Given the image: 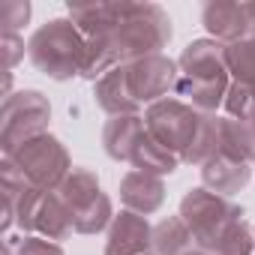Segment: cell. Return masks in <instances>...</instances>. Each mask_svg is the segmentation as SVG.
I'll return each instance as SVG.
<instances>
[{"mask_svg": "<svg viewBox=\"0 0 255 255\" xmlns=\"http://www.w3.org/2000/svg\"><path fill=\"white\" fill-rule=\"evenodd\" d=\"M177 96L186 99L201 114H213L228 93V66H225V45L216 39H195L183 48L177 60Z\"/></svg>", "mask_w": 255, "mask_h": 255, "instance_id": "obj_1", "label": "cell"}, {"mask_svg": "<svg viewBox=\"0 0 255 255\" xmlns=\"http://www.w3.org/2000/svg\"><path fill=\"white\" fill-rule=\"evenodd\" d=\"M84 51H87V39L72 18H54L42 24L27 42L30 63L54 81H69L81 75Z\"/></svg>", "mask_w": 255, "mask_h": 255, "instance_id": "obj_2", "label": "cell"}, {"mask_svg": "<svg viewBox=\"0 0 255 255\" xmlns=\"http://www.w3.org/2000/svg\"><path fill=\"white\" fill-rule=\"evenodd\" d=\"M120 66L159 54L171 42V18L153 3H129L120 24L108 33Z\"/></svg>", "mask_w": 255, "mask_h": 255, "instance_id": "obj_3", "label": "cell"}, {"mask_svg": "<svg viewBox=\"0 0 255 255\" xmlns=\"http://www.w3.org/2000/svg\"><path fill=\"white\" fill-rule=\"evenodd\" d=\"M180 219L186 222L195 249L213 252L219 246V240L228 234V228L243 219V207H237L228 198H222V195L198 186V189H189L183 195V201H180Z\"/></svg>", "mask_w": 255, "mask_h": 255, "instance_id": "obj_4", "label": "cell"}, {"mask_svg": "<svg viewBox=\"0 0 255 255\" xmlns=\"http://www.w3.org/2000/svg\"><path fill=\"white\" fill-rule=\"evenodd\" d=\"M57 195L63 198V204L72 213L75 234H96L108 222H114L111 219V198L99 189V180L90 168L75 165L69 171V177L60 183Z\"/></svg>", "mask_w": 255, "mask_h": 255, "instance_id": "obj_5", "label": "cell"}, {"mask_svg": "<svg viewBox=\"0 0 255 255\" xmlns=\"http://www.w3.org/2000/svg\"><path fill=\"white\" fill-rule=\"evenodd\" d=\"M9 159L18 165V171L24 174V180H27L30 186L45 189V192H57L60 183L69 177V171L75 168V165L69 162L66 147H63L54 135H48V132H42V135L24 141L18 150L9 153Z\"/></svg>", "mask_w": 255, "mask_h": 255, "instance_id": "obj_6", "label": "cell"}, {"mask_svg": "<svg viewBox=\"0 0 255 255\" xmlns=\"http://www.w3.org/2000/svg\"><path fill=\"white\" fill-rule=\"evenodd\" d=\"M48 120H51V105L39 90H21V93L6 96V102H3V129H0L3 156L18 150L24 141L42 135Z\"/></svg>", "mask_w": 255, "mask_h": 255, "instance_id": "obj_7", "label": "cell"}, {"mask_svg": "<svg viewBox=\"0 0 255 255\" xmlns=\"http://www.w3.org/2000/svg\"><path fill=\"white\" fill-rule=\"evenodd\" d=\"M198 123H201V111H195L183 99H159L144 114L147 132L156 141H162L168 150H174L180 159H183V153L189 150V144L198 132Z\"/></svg>", "mask_w": 255, "mask_h": 255, "instance_id": "obj_8", "label": "cell"}, {"mask_svg": "<svg viewBox=\"0 0 255 255\" xmlns=\"http://www.w3.org/2000/svg\"><path fill=\"white\" fill-rule=\"evenodd\" d=\"M126 72H129V87L141 105L168 99V90L177 87V75H180L177 63L168 60L165 54H150V57L132 60V63H126Z\"/></svg>", "mask_w": 255, "mask_h": 255, "instance_id": "obj_9", "label": "cell"}, {"mask_svg": "<svg viewBox=\"0 0 255 255\" xmlns=\"http://www.w3.org/2000/svg\"><path fill=\"white\" fill-rule=\"evenodd\" d=\"M105 255H156L153 252V228L147 225L144 216L123 210L114 216Z\"/></svg>", "mask_w": 255, "mask_h": 255, "instance_id": "obj_10", "label": "cell"}, {"mask_svg": "<svg viewBox=\"0 0 255 255\" xmlns=\"http://www.w3.org/2000/svg\"><path fill=\"white\" fill-rule=\"evenodd\" d=\"M201 21L216 42L234 45L252 33V3H207Z\"/></svg>", "mask_w": 255, "mask_h": 255, "instance_id": "obj_11", "label": "cell"}, {"mask_svg": "<svg viewBox=\"0 0 255 255\" xmlns=\"http://www.w3.org/2000/svg\"><path fill=\"white\" fill-rule=\"evenodd\" d=\"M93 99L111 117H132V114L141 111V102L135 99V93L129 87V72H126V66H114L111 72H105L93 84Z\"/></svg>", "mask_w": 255, "mask_h": 255, "instance_id": "obj_12", "label": "cell"}, {"mask_svg": "<svg viewBox=\"0 0 255 255\" xmlns=\"http://www.w3.org/2000/svg\"><path fill=\"white\" fill-rule=\"evenodd\" d=\"M120 198H123L126 210H132V213H138V216L156 213V210L162 207V201H165L162 177L132 168L129 174H123V180H120Z\"/></svg>", "mask_w": 255, "mask_h": 255, "instance_id": "obj_13", "label": "cell"}, {"mask_svg": "<svg viewBox=\"0 0 255 255\" xmlns=\"http://www.w3.org/2000/svg\"><path fill=\"white\" fill-rule=\"evenodd\" d=\"M252 177V168L246 162H237V159H228V156H213L207 165H201V180H204V189L228 198L234 192H240Z\"/></svg>", "mask_w": 255, "mask_h": 255, "instance_id": "obj_14", "label": "cell"}, {"mask_svg": "<svg viewBox=\"0 0 255 255\" xmlns=\"http://www.w3.org/2000/svg\"><path fill=\"white\" fill-rule=\"evenodd\" d=\"M144 132V117L141 114H132V117H111L102 129V144H105V153L117 162H129L132 159V150H135V141L141 138Z\"/></svg>", "mask_w": 255, "mask_h": 255, "instance_id": "obj_15", "label": "cell"}, {"mask_svg": "<svg viewBox=\"0 0 255 255\" xmlns=\"http://www.w3.org/2000/svg\"><path fill=\"white\" fill-rule=\"evenodd\" d=\"M138 171H147V174H156V177H165L171 171H177V165L183 162L174 150H168L162 141H156L150 132H147V126H144V132L141 138L135 141V150H132V159H129Z\"/></svg>", "mask_w": 255, "mask_h": 255, "instance_id": "obj_16", "label": "cell"}, {"mask_svg": "<svg viewBox=\"0 0 255 255\" xmlns=\"http://www.w3.org/2000/svg\"><path fill=\"white\" fill-rule=\"evenodd\" d=\"M219 156L237 159V162H255V138L246 120L219 117Z\"/></svg>", "mask_w": 255, "mask_h": 255, "instance_id": "obj_17", "label": "cell"}, {"mask_svg": "<svg viewBox=\"0 0 255 255\" xmlns=\"http://www.w3.org/2000/svg\"><path fill=\"white\" fill-rule=\"evenodd\" d=\"M192 234L180 216H168L153 228V252L156 255H186L192 249Z\"/></svg>", "mask_w": 255, "mask_h": 255, "instance_id": "obj_18", "label": "cell"}, {"mask_svg": "<svg viewBox=\"0 0 255 255\" xmlns=\"http://www.w3.org/2000/svg\"><path fill=\"white\" fill-rule=\"evenodd\" d=\"M213 156H219V117L216 114H201L198 132L183 153V162L189 165H207Z\"/></svg>", "mask_w": 255, "mask_h": 255, "instance_id": "obj_19", "label": "cell"}, {"mask_svg": "<svg viewBox=\"0 0 255 255\" xmlns=\"http://www.w3.org/2000/svg\"><path fill=\"white\" fill-rule=\"evenodd\" d=\"M225 66L237 84H243L255 93V36L225 45Z\"/></svg>", "mask_w": 255, "mask_h": 255, "instance_id": "obj_20", "label": "cell"}, {"mask_svg": "<svg viewBox=\"0 0 255 255\" xmlns=\"http://www.w3.org/2000/svg\"><path fill=\"white\" fill-rule=\"evenodd\" d=\"M210 255H255V237H252V228L240 219L237 225L228 228V234L219 240V246H216Z\"/></svg>", "mask_w": 255, "mask_h": 255, "instance_id": "obj_21", "label": "cell"}, {"mask_svg": "<svg viewBox=\"0 0 255 255\" xmlns=\"http://www.w3.org/2000/svg\"><path fill=\"white\" fill-rule=\"evenodd\" d=\"M225 111H228V117H234V120H246L249 114H252V108H255V93L249 90V87H243V84H231L228 87V93H225Z\"/></svg>", "mask_w": 255, "mask_h": 255, "instance_id": "obj_22", "label": "cell"}, {"mask_svg": "<svg viewBox=\"0 0 255 255\" xmlns=\"http://www.w3.org/2000/svg\"><path fill=\"white\" fill-rule=\"evenodd\" d=\"M27 18H30V3H24V0H6V3H0L3 36H18L21 24H27Z\"/></svg>", "mask_w": 255, "mask_h": 255, "instance_id": "obj_23", "label": "cell"}, {"mask_svg": "<svg viewBox=\"0 0 255 255\" xmlns=\"http://www.w3.org/2000/svg\"><path fill=\"white\" fill-rule=\"evenodd\" d=\"M18 255H63V249L54 243V240H45V237H24L21 246H18Z\"/></svg>", "mask_w": 255, "mask_h": 255, "instance_id": "obj_24", "label": "cell"}, {"mask_svg": "<svg viewBox=\"0 0 255 255\" xmlns=\"http://www.w3.org/2000/svg\"><path fill=\"white\" fill-rule=\"evenodd\" d=\"M3 45H6V69H12L18 57H24V42L18 36H3Z\"/></svg>", "mask_w": 255, "mask_h": 255, "instance_id": "obj_25", "label": "cell"}, {"mask_svg": "<svg viewBox=\"0 0 255 255\" xmlns=\"http://www.w3.org/2000/svg\"><path fill=\"white\" fill-rule=\"evenodd\" d=\"M246 123H249V129H252V138H255V108H252V114L246 117Z\"/></svg>", "mask_w": 255, "mask_h": 255, "instance_id": "obj_26", "label": "cell"}, {"mask_svg": "<svg viewBox=\"0 0 255 255\" xmlns=\"http://www.w3.org/2000/svg\"><path fill=\"white\" fill-rule=\"evenodd\" d=\"M186 255H210V252H204V249H189Z\"/></svg>", "mask_w": 255, "mask_h": 255, "instance_id": "obj_27", "label": "cell"}, {"mask_svg": "<svg viewBox=\"0 0 255 255\" xmlns=\"http://www.w3.org/2000/svg\"><path fill=\"white\" fill-rule=\"evenodd\" d=\"M252 36H255V3H252Z\"/></svg>", "mask_w": 255, "mask_h": 255, "instance_id": "obj_28", "label": "cell"}]
</instances>
